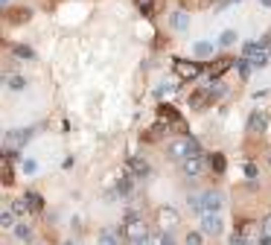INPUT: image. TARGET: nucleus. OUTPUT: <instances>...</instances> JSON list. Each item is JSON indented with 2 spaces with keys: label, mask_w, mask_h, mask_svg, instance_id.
Here are the masks:
<instances>
[{
  "label": "nucleus",
  "mask_w": 271,
  "mask_h": 245,
  "mask_svg": "<svg viewBox=\"0 0 271 245\" xmlns=\"http://www.w3.org/2000/svg\"><path fill=\"white\" fill-rule=\"evenodd\" d=\"M199 140H192L189 134H184V137H178L169 143V158H175V161H187V158H192V155H199Z\"/></svg>",
  "instance_id": "nucleus-1"
},
{
  "label": "nucleus",
  "mask_w": 271,
  "mask_h": 245,
  "mask_svg": "<svg viewBox=\"0 0 271 245\" xmlns=\"http://www.w3.org/2000/svg\"><path fill=\"white\" fill-rule=\"evenodd\" d=\"M123 233H126V239H146L149 236V231H146V225H143V219L134 213V210H129L126 213V222H123Z\"/></svg>",
  "instance_id": "nucleus-2"
},
{
  "label": "nucleus",
  "mask_w": 271,
  "mask_h": 245,
  "mask_svg": "<svg viewBox=\"0 0 271 245\" xmlns=\"http://www.w3.org/2000/svg\"><path fill=\"white\" fill-rule=\"evenodd\" d=\"M224 93L222 85H210V88H204V91H196L192 96H189V105L192 108H204V105H213L219 96Z\"/></svg>",
  "instance_id": "nucleus-3"
},
{
  "label": "nucleus",
  "mask_w": 271,
  "mask_h": 245,
  "mask_svg": "<svg viewBox=\"0 0 271 245\" xmlns=\"http://www.w3.org/2000/svg\"><path fill=\"white\" fill-rule=\"evenodd\" d=\"M242 56L251 58V61H254V67H262V64L271 58V53H265V47L257 44V41H248V44L242 47Z\"/></svg>",
  "instance_id": "nucleus-4"
},
{
  "label": "nucleus",
  "mask_w": 271,
  "mask_h": 245,
  "mask_svg": "<svg viewBox=\"0 0 271 245\" xmlns=\"http://www.w3.org/2000/svg\"><path fill=\"white\" fill-rule=\"evenodd\" d=\"M224 207V196L219 190H207V193H201V210L204 213H219Z\"/></svg>",
  "instance_id": "nucleus-5"
},
{
  "label": "nucleus",
  "mask_w": 271,
  "mask_h": 245,
  "mask_svg": "<svg viewBox=\"0 0 271 245\" xmlns=\"http://www.w3.org/2000/svg\"><path fill=\"white\" fill-rule=\"evenodd\" d=\"M230 67H236V61H234L230 56L210 58V64H207V76H210V79H219V76H224Z\"/></svg>",
  "instance_id": "nucleus-6"
},
{
  "label": "nucleus",
  "mask_w": 271,
  "mask_h": 245,
  "mask_svg": "<svg viewBox=\"0 0 271 245\" xmlns=\"http://www.w3.org/2000/svg\"><path fill=\"white\" fill-rule=\"evenodd\" d=\"M224 231L222 216L219 213H201V233H210V236H219Z\"/></svg>",
  "instance_id": "nucleus-7"
},
{
  "label": "nucleus",
  "mask_w": 271,
  "mask_h": 245,
  "mask_svg": "<svg viewBox=\"0 0 271 245\" xmlns=\"http://www.w3.org/2000/svg\"><path fill=\"white\" fill-rule=\"evenodd\" d=\"M178 222H181V216H178L175 207L158 210V225H161V231H172V228H178Z\"/></svg>",
  "instance_id": "nucleus-8"
},
{
  "label": "nucleus",
  "mask_w": 271,
  "mask_h": 245,
  "mask_svg": "<svg viewBox=\"0 0 271 245\" xmlns=\"http://www.w3.org/2000/svg\"><path fill=\"white\" fill-rule=\"evenodd\" d=\"M204 163H207V158L199 152V155H192V158H187V161H181V172L189 175V178H192V175H201L204 172Z\"/></svg>",
  "instance_id": "nucleus-9"
},
{
  "label": "nucleus",
  "mask_w": 271,
  "mask_h": 245,
  "mask_svg": "<svg viewBox=\"0 0 271 245\" xmlns=\"http://www.w3.org/2000/svg\"><path fill=\"white\" fill-rule=\"evenodd\" d=\"M158 117H161L164 123H169V126H175L178 131H184V123H181L178 108H172V105H161V108H158Z\"/></svg>",
  "instance_id": "nucleus-10"
},
{
  "label": "nucleus",
  "mask_w": 271,
  "mask_h": 245,
  "mask_svg": "<svg viewBox=\"0 0 271 245\" xmlns=\"http://www.w3.org/2000/svg\"><path fill=\"white\" fill-rule=\"evenodd\" d=\"M32 137V128H24V131H9L6 134V152H12L15 146H24Z\"/></svg>",
  "instance_id": "nucleus-11"
},
{
  "label": "nucleus",
  "mask_w": 271,
  "mask_h": 245,
  "mask_svg": "<svg viewBox=\"0 0 271 245\" xmlns=\"http://www.w3.org/2000/svg\"><path fill=\"white\" fill-rule=\"evenodd\" d=\"M175 70H178V76H184V79H196V76H201L199 64H196V61H184V58H175Z\"/></svg>",
  "instance_id": "nucleus-12"
},
{
  "label": "nucleus",
  "mask_w": 271,
  "mask_h": 245,
  "mask_svg": "<svg viewBox=\"0 0 271 245\" xmlns=\"http://www.w3.org/2000/svg\"><path fill=\"white\" fill-rule=\"evenodd\" d=\"M166 131H169V123L158 120V126H152L149 131H143V140H146V143H158V137H164Z\"/></svg>",
  "instance_id": "nucleus-13"
},
{
  "label": "nucleus",
  "mask_w": 271,
  "mask_h": 245,
  "mask_svg": "<svg viewBox=\"0 0 271 245\" xmlns=\"http://www.w3.org/2000/svg\"><path fill=\"white\" fill-rule=\"evenodd\" d=\"M134 6L140 9V15L154 18V15H158V9H161V0H134Z\"/></svg>",
  "instance_id": "nucleus-14"
},
{
  "label": "nucleus",
  "mask_w": 271,
  "mask_h": 245,
  "mask_svg": "<svg viewBox=\"0 0 271 245\" xmlns=\"http://www.w3.org/2000/svg\"><path fill=\"white\" fill-rule=\"evenodd\" d=\"M265 123H268V120H265V114H251V120H248V131H251V134H259V131H265Z\"/></svg>",
  "instance_id": "nucleus-15"
},
{
  "label": "nucleus",
  "mask_w": 271,
  "mask_h": 245,
  "mask_svg": "<svg viewBox=\"0 0 271 245\" xmlns=\"http://www.w3.org/2000/svg\"><path fill=\"white\" fill-rule=\"evenodd\" d=\"M24 198H26V204H29V213H41V210H44V198L38 196V193H32V190H29Z\"/></svg>",
  "instance_id": "nucleus-16"
},
{
  "label": "nucleus",
  "mask_w": 271,
  "mask_h": 245,
  "mask_svg": "<svg viewBox=\"0 0 271 245\" xmlns=\"http://www.w3.org/2000/svg\"><path fill=\"white\" fill-rule=\"evenodd\" d=\"M6 21H9V23L29 21V9H6Z\"/></svg>",
  "instance_id": "nucleus-17"
},
{
  "label": "nucleus",
  "mask_w": 271,
  "mask_h": 245,
  "mask_svg": "<svg viewBox=\"0 0 271 245\" xmlns=\"http://www.w3.org/2000/svg\"><path fill=\"white\" fill-rule=\"evenodd\" d=\"M120 233L114 231V228H105V231L99 233V245H120Z\"/></svg>",
  "instance_id": "nucleus-18"
},
{
  "label": "nucleus",
  "mask_w": 271,
  "mask_h": 245,
  "mask_svg": "<svg viewBox=\"0 0 271 245\" xmlns=\"http://www.w3.org/2000/svg\"><path fill=\"white\" fill-rule=\"evenodd\" d=\"M172 26H175V29H187V26H189V15H187V9H178L175 15H172Z\"/></svg>",
  "instance_id": "nucleus-19"
},
{
  "label": "nucleus",
  "mask_w": 271,
  "mask_h": 245,
  "mask_svg": "<svg viewBox=\"0 0 271 245\" xmlns=\"http://www.w3.org/2000/svg\"><path fill=\"white\" fill-rule=\"evenodd\" d=\"M129 169H131L134 175H146V172H149V163L143 161V158H131V161H129Z\"/></svg>",
  "instance_id": "nucleus-20"
},
{
  "label": "nucleus",
  "mask_w": 271,
  "mask_h": 245,
  "mask_svg": "<svg viewBox=\"0 0 271 245\" xmlns=\"http://www.w3.org/2000/svg\"><path fill=\"white\" fill-rule=\"evenodd\" d=\"M192 53L199 58H213V44H207V41H199V44L192 47Z\"/></svg>",
  "instance_id": "nucleus-21"
},
{
  "label": "nucleus",
  "mask_w": 271,
  "mask_h": 245,
  "mask_svg": "<svg viewBox=\"0 0 271 245\" xmlns=\"http://www.w3.org/2000/svg\"><path fill=\"white\" fill-rule=\"evenodd\" d=\"M236 70H239V76H242V79H248V76H251V70H254V61H251V58H242V61H236Z\"/></svg>",
  "instance_id": "nucleus-22"
},
{
  "label": "nucleus",
  "mask_w": 271,
  "mask_h": 245,
  "mask_svg": "<svg viewBox=\"0 0 271 245\" xmlns=\"http://www.w3.org/2000/svg\"><path fill=\"white\" fill-rule=\"evenodd\" d=\"M15 184V172H12V163L3 161V187H12Z\"/></svg>",
  "instance_id": "nucleus-23"
},
{
  "label": "nucleus",
  "mask_w": 271,
  "mask_h": 245,
  "mask_svg": "<svg viewBox=\"0 0 271 245\" xmlns=\"http://www.w3.org/2000/svg\"><path fill=\"white\" fill-rule=\"evenodd\" d=\"M15 236H18L21 242H29V239H32V231H29L26 225H15Z\"/></svg>",
  "instance_id": "nucleus-24"
},
{
  "label": "nucleus",
  "mask_w": 271,
  "mask_h": 245,
  "mask_svg": "<svg viewBox=\"0 0 271 245\" xmlns=\"http://www.w3.org/2000/svg\"><path fill=\"white\" fill-rule=\"evenodd\" d=\"M210 163H213V172H224V155L216 152V155L210 158Z\"/></svg>",
  "instance_id": "nucleus-25"
},
{
  "label": "nucleus",
  "mask_w": 271,
  "mask_h": 245,
  "mask_svg": "<svg viewBox=\"0 0 271 245\" xmlns=\"http://www.w3.org/2000/svg\"><path fill=\"white\" fill-rule=\"evenodd\" d=\"M12 213H18V216H24V213H29V204H26V198H18L12 204Z\"/></svg>",
  "instance_id": "nucleus-26"
},
{
  "label": "nucleus",
  "mask_w": 271,
  "mask_h": 245,
  "mask_svg": "<svg viewBox=\"0 0 271 245\" xmlns=\"http://www.w3.org/2000/svg\"><path fill=\"white\" fill-rule=\"evenodd\" d=\"M129 193H131V181L129 178H123V181L117 184V196H129Z\"/></svg>",
  "instance_id": "nucleus-27"
},
{
  "label": "nucleus",
  "mask_w": 271,
  "mask_h": 245,
  "mask_svg": "<svg viewBox=\"0 0 271 245\" xmlns=\"http://www.w3.org/2000/svg\"><path fill=\"white\" fill-rule=\"evenodd\" d=\"M9 88H12V91H21V88H26V79L24 76H12V79H9Z\"/></svg>",
  "instance_id": "nucleus-28"
},
{
  "label": "nucleus",
  "mask_w": 271,
  "mask_h": 245,
  "mask_svg": "<svg viewBox=\"0 0 271 245\" xmlns=\"http://www.w3.org/2000/svg\"><path fill=\"white\" fill-rule=\"evenodd\" d=\"M15 56H18V58H32V50L21 44V47H15Z\"/></svg>",
  "instance_id": "nucleus-29"
},
{
  "label": "nucleus",
  "mask_w": 271,
  "mask_h": 245,
  "mask_svg": "<svg viewBox=\"0 0 271 245\" xmlns=\"http://www.w3.org/2000/svg\"><path fill=\"white\" fill-rule=\"evenodd\" d=\"M12 213H9V210H6V213H0V225H3V228H12Z\"/></svg>",
  "instance_id": "nucleus-30"
},
{
  "label": "nucleus",
  "mask_w": 271,
  "mask_h": 245,
  "mask_svg": "<svg viewBox=\"0 0 271 245\" xmlns=\"http://www.w3.org/2000/svg\"><path fill=\"white\" fill-rule=\"evenodd\" d=\"M201 242H204L201 233H187V245H201Z\"/></svg>",
  "instance_id": "nucleus-31"
},
{
  "label": "nucleus",
  "mask_w": 271,
  "mask_h": 245,
  "mask_svg": "<svg viewBox=\"0 0 271 245\" xmlns=\"http://www.w3.org/2000/svg\"><path fill=\"white\" fill-rule=\"evenodd\" d=\"M38 169V163L32 161V158H29V161H24V172H35Z\"/></svg>",
  "instance_id": "nucleus-32"
},
{
  "label": "nucleus",
  "mask_w": 271,
  "mask_h": 245,
  "mask_svg": "<svg viewBox=\"0 0 271 245\" xmlns=\"http://www.w3.org/2000/svg\"><path fill=\"white\" fill-rule=\"evenodd\" d=\"M245 175L248 178H257V166H254V163H245Z\"/></svg>",
  "instance_id": "nucleus-33"
},
{
  "label": "nucleus",
  "mask_w": 271,
  "mask_h": 245,
  "mask_svg": "<svg viewBox=\"0 0 271 245\" xmlns=\"http://www.w3.org/2000/svg\"><path fill=\"white\" fill-rule=\"evenodd\" d=\"M262 233H265V236H271V213H268V219H265V225H262Z\"/></svg>",
  "instance_id": "nucleus-34"
},
{
  "label": "nucleus",
  "mask_w": 271,
  "mask_h": 245,
  "mask_svg": "<svg viewBox=\"0 0 271 245\" xmlns=\"http://www.w3.org/2000/svg\"><path fill=\"white\" fill-rule=\"evenodd\" d=\"M234 38H236L234 32H224V35H222V44H234Z\"/></svg>",
  "instance_id": "nucleus-35"
},
{
  "label": "nucleus",
  "mask_w": 271,
  "mask_h": 245,
  "mask_svg": "<svg viewBox=\"0 0 271 245\" xmlns=\"http://www.w3.org/2000/svg\"><path fill=\"white\" fill-rule=\"evenodd\" d=\"M0 3H9V0H0Z\"/></svg>",
  "instance_id": "nucleus-36"
},
{
  "label": "nucleus",
  "mask_w": 271,
  "mask_h": 245,
  "mask_svg": "<svg viewBox=\"0 0 271 245\" xmlns=\"http://www.w3.org/2000/svg\"><path fill=\"white\" fill-rule=\"evenodd\" d=\"M268 163H271V155H268Z\"/></svg>",
  "instance_id": "nucleus-37"
},
{
  "label": "nucleus",
  "mask_w": 271,
  "mask_h": 245,
  "mask_svg": "<svg viewBox=\"0 0 271 245\" xmlns=\"http://www.w3.org/2000/svg\"><path fill=\"white\" fill-rule=\"evenodd\" d=\"M181 3H187V0H181Z\"/></svg>",
  "instance_id": "nucleus-38"
}]
</instances>
